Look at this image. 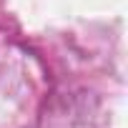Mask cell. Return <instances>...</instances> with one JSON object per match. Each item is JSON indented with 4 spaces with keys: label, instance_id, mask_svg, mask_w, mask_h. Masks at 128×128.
<instances>
[]
</instances>
